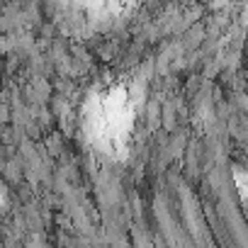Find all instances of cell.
Wrapping results in <instances>:
<instances>
[{
  "label": "cell",
  "instance_id": "6da1fadb",
  "mask_svg": "<svg viewBox=\"0 0 248 248\" xmlns=\"http://www.w3.org/2000/svg\"><path fill=\"white\" fill-rule=\"evenodd\" d=\"M132 127L134 105L122 88H107L90 100L85 112V132L102 151L119 154L132 137Z\"/></svg>",
  "mask_w": 248,
  "mask_h": 248
}]
</instances>
